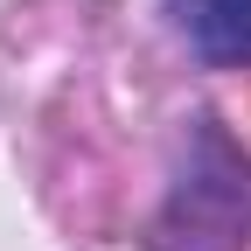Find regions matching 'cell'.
<instances>
[{
    "label": "cell",
    "mask_w": 251,
    "mask_h": 251,
    "mask_svg": "<svg viewBox=\"0 0 251 251\" xmlns=\"http://www.w3.org/2000/svg\"><path fill=\"white\" fill-rule=\"evenodd\" d=\"M168 21L216 70H244L251 63V0H168Z\"/></svg>",
    "instance_id": "obj_1"
}]
</instances>
